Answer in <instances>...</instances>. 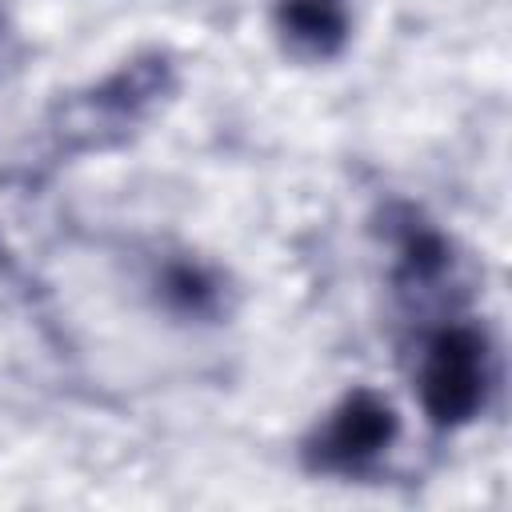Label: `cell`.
<instances>
[{
	"label": "cell",
	"mask_w": 512,
	"mask_h": 512,
	"mask_svg": "<svg viewBox=\"0 0 512 512\" xmlns=\"http://www.w3.org/2000/svg\"><path fill=\"white\" fill-rule=\"evenodd\" d=\"M424 396L436 420H460L480 400V356L468 336H444L424 372Z\"/></svg>",
	"instance_id": "1"
},
{
	"label": "cell",
	"mask_w": 512,
	"mask_h": 512,
	"mask_svg": "<svg viewBox=\"0 0 512 512\" xmlns=\"http://www.w3.org/2000/svg\"><path fill=\"white\" fill-rule=\"evenodd\" d=\"M388 432H392V412L384 404L360 396L340 412V420L332 428V452L344 456V460L368 456L388 440Z\"/></svg>",
	"instance_id": "2"
}]
</instances>
